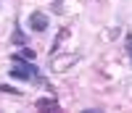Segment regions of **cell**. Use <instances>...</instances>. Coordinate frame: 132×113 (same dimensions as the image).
Listing matches in <instances>:
<instances>
[{
    "label": "cell",
    "instance_id": "8992f818",
    "mask_svg": "<svg viewBox=\"0 0 132 113\" xmlns=\"http://www.w3.org/2000/svg\"><path fill=\"white\" fill-rule=\"evenodd\" d=\"M66 37H69V29H66V26H63V29L58 32V37H56V42H53V55H56V53H58V48H61V42H63Z\"/></svg>",
    "mask_w": 132,
    "mask_h": 113
},
{
    "label": "cell",
    "instance_id": "9c48e42d",
    "mask_svg": "<svg viewBox=\"0 0 132 113\" xmlns=\"http://www.w3.org/2000/svg\"><path fill=\"white\" fill-rule=\"evenodd\" d=\"M53 13H66V8H63L61 0H56V3H53Z\"/></svg>",
    "mask_w": 132,
    "mask_h": 113
},
{
    "label": "cell",
    "instance_id": "30bf717a",
    "mask_svg": "<svg viewBox=\"0 0 132 113\" xmlns=\"http://www.w3.org/2000/svg\"><path fill=\"white\" fill-rule=\"evenodd\" d=\"M127 53H129V58H132V34L127 37Z\"/></svg>",
    "mask_w": 132,
    "mask_h": 113
},
{
    "label": "cell",
    "instance_id": "6da1fadb",
    "mask_svg": "<svg viewBox=\"0 0 132 113\" xmlns=\"http://www.w3.org/2000/svg\"><path fill=\"white\" fill-rule=\"evenodd\" d=\"M11 69H8V74L13 76V79H21V82H40V69L32 61H27V58H21L19 53H13L11 55Z\"/></svg>",
    "mask_w": 132,
    "mask_h": 113
},
{
    "label": "cell",
    "instance_id": "7a4b0ae2",
    "mask_svg": "<svg viewBox=\"0 0 132 113\" xmlns=\"http://www.w3.org/2000/svg\"><path fill=\"white\" fill-rule=\"evenodd\" d=\"M77 61H79V55H74V53H71V55H69V53H66V55H53V58H50V69L58 71V74H63L66 69H71Z\"/></svg>",
    "mask_w": 132,
    "mask_h": 113
},
{
    "label": "cell",
    "instance_id": "277c9868",
    "mask_svg": "<svg viewBox=\"0 0 132 113\" xmlns=\"http://www.w3.org/2000/svg\"><path fill=\"white\" fill-rule=\"evenodd\" d=\"M35 108H40V110H58V100L56 97H40L35 103Z\"/></svg>",
    "mask_w": 132,
    "mask_h": 113
},
{
    "label": "cell",
    "instance_id": "5b68a950",
    "mask_svg": "<svg viewBox=\"0 0 132 113\" xmlns=\"http://www.w3.org/2000/svg\"><path fill=\"white\" fill-rule=\"evenodd\" d=\"M11 42L19 45V48H24V45H27V34L21 32V26H16V29H13V34H11Z\"/></svg>",
    "mask_w": 132,
    "mask_h": 113
},
{
    "label": "cell",
    "instance_id": "52a82bcc",
    "mask_svg": "<svg viewBox=\"0 0 132 113\" xmlns=\"http://www.w3.org/2000/svg\"><path fill=\"white\" fill-rule=\"evenodd\" d=\"M19 55H21V58H27V61H35V50H29L27 45H24V48L19 50Z\"/></svg>",
    "mask_w": 132,
    "mask_h": 113
},
{
    "label": "cell",
    "instance_id": "3957f363",
    "mask_svg": "<svg viewBox=\"0 0 132 113\" xmlns=\"http://www.w3.org/2000/svg\"><path fill=\"white\" fill-rule=\"evenodd\" d=\"M27 24L32 26V32H45L50 26V18H48V13H42V11H35V13H29Z\"/></svg>",
    "mask_w": 132,
    "mask_h": 113
},
{
    "label": "cell",
    "instance_id": "ba28073f",
    "mask_svg": "<svg viewBox=\"0 0 132 113\" xmlns=\"http://www.w3.org/2000/svg\"><path fill=\"white\" fill-rule=\"evenodd\" d=\"M0 92H8V95H21V89L11 87V84H0Z\"/></svg>",
    "mask_w": 132,
    "mask_h": 113
}]
</instances>
